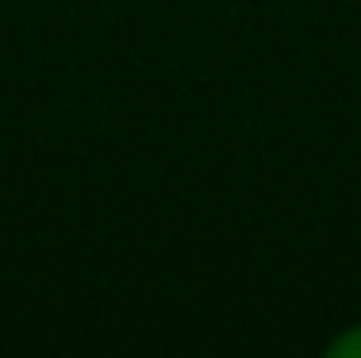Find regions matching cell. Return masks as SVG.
I'll use <instances>...</instances> for the list:
<instances>
[{"label":"cell","mask_w":361,"mask_h":358,"mask_svg":"<svg viewBox=\"0 0 361 358\" xmlns=\"http://www.w3.org/2000/svg\"><path fill=\"white\" fill-rule=\"evenodd\" d=\"M331 354H342V358H361V328H350L346 335H338L331 347Z\"/></svg>","instance_id":"obj_1"}]
</instances>
